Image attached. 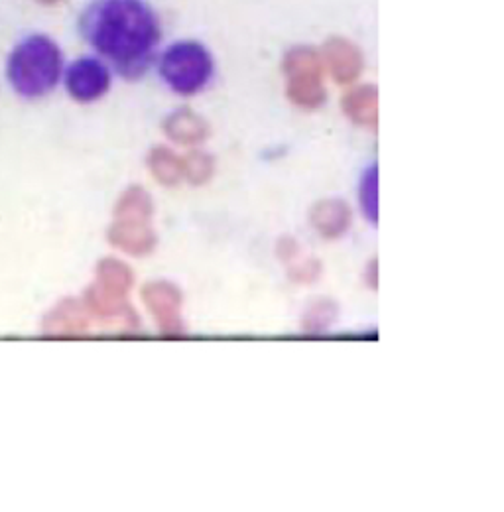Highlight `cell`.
Masks as SVG:
<instances>
[{"label": "cell", "mask_w": 504, "mask_h": 512, "mask_svg": "<svg viewBox=\"0 0 504 512\" xmlns=\"http://www.w3.org/2000/svg\"><path fill=\"white\" fill-rule=\"evenodd\" d=\"M333 312H335V310H333V306H331L329 302H321V304H317L314 312H310L308 327H310V329H317V327H321V320H325V323H329V321L333 320V316H335Z\"/></svg>", "instance_id": "18"}, {"label": "cell", "mask_w": 504, "mask_h": 512, "mask_svg": "<svg viewBox=\"0 0 504 512\" xmlns=\"http://www.w3.org/2000/svg\"><path fill=\"white\" fill-rule=\"evenodd\" d=\"M79 28L85 40L125 75H140L160 44V22L146 0H95Z\"/></svg>", "instance_id": "1"}, {"label": "cell", "mask_w": 504, "mask_h": 512, "mask_svg": "<svg viewBox=\"0 0 504 512\" xmlns=\"http://www.w3.org/2000/svg\"><path fill=\"white\" fill-rule=\"evenodd\" d=\"M142 302L158 323L160 331L178 335L184 331L182 321V292L178 286L166 280H154L144 284Z\"/></svg>", "instance_id": "5"}, {"label": "cell", "mask_w": 504, "mask_h": 512, "mask_svg": "<svg viewBox=\"0 0 504 512\" xmlns=\"http://www.w3.org/2000/svg\"><path fill=\"white\" fill-rule=\"evenodd\" d=\"M312 225L325 239H339L353 223L351 207L341 199H323L315 203L310 213Z\"/></svg>", "instance_id": "9"}, {"label": "cell", "mask_w": 504, "mask_h": 512, "mask_svg": "<svg viewBox=\"0 0 504 512\" xmlns=\"http://www.w3.org/2000/svg\"><path fill=\"white\" fill-rule=\"evenodd\" d=\"M109 241L126 255L146 256L156 249L158 237L152 223L140 221H113L109 229Z\"/></svg>", "instance_id": "7"}, {"label": "cell", "mask_w": 504, "mask_h": 512, "mask_svg": "<svg viewBox=\"0 0 504 512\" xmlns=\"http://www.w3.org/2000/svg\"><path fill=\"white\" fill-rule=\"evenodd\" d=\"M65 85L69 95L79 103H93L101 99L111 87V73L99 60L83 58L69 67Z\"/></svg>", "instance_id": "6"}, {"label": "cell", "mask_w": 504, "mask_h": 512, "mask_svg": "<svg viewBox=\"0 0 504 512\" xmlns=\"http://www.w3.org/2000/svg\"><path fill=\"white\" fill-rule=\"evenodd\" d=\"M154 215V203L150 193L140 186L128 188L117 201L115 207V221H140V223H152Z\"/></svg>", "instance_id": "14"}, {"label": "cell", "mask_w": 504, "mask_h": 512, "mask_svg": "<svg viewBox=\"0 0 504 512\" xmlns=\"http://www.w3.org/2000/svg\"><path fill=\"white\" fill-rule=\"evenodd\" d=\"M215 172V162L205 152H191L188 158H184V176L193 186H201L211 180Z\"/></svg>", "instance_id": "16"}, {"label": "cell", "mask_w": 504, "mask_h": 512, "mask_svg": "<svg viewBox=\"0 0 504 512\" xmlns=\"http://www.w3.org/2000/svg\"><path fill=\"white\" fill-rule=\"evenodd\" d=\"M160 73L172 91L195 95L213 75V58L207 48L197 42H178L164 52Z\"/></svg>", "instance_id": "3"}, {"label": "cell", "mask_w": 504, "mask_h": 512, "mask_svg": "<svg viewBox=\"0 0 504 512\" xmlns=\"http://www.w3.org/2000/svg\"><path fill=\"white\" fill-rule=\"evenodd\" d=\"M378 176L377 168H371L367 172V176L361 182V205L363 211L367 213V217L377 223L378 219V192H377Z\"/></svg>", "instance_id": "17"}, {"label": "cell", "mask_w": 504, "mask_h": 512, "mask_svg": "<svg viewBox=\"0 0 504 512\" xmlns=\"http://www.w3.org/2000/svg\"><path fill=\"white\" fill-rule=\"evenodd\" d=\"M323 60L337 83H353L363 71V56L355 44L331 38L323 48Z\"/></svg>", "instance_id": "8"}, {"label": "cell", "mask_w": 504, "mask_h": 512, "mask_svg": "<svg viewBox=\"0 0 504 512\" xmlns=\"http://www.w3.org/2000/svg\"><path fill=\"white\" fill-rule=\"evenodd\" d=\"M134 284V274L125 262L117 258H103L97 266L95 286L107 294L126 298Z\"/></svg>", "instance_id": "13"}, {"label": "cell", "mask_w": 504, "mask_h": 512, "mask_svg": "<svg viewBox=\"0 0 504 512\" xmlns=\"http://www.w3.org/2000/svg\"><path fill=\"white\" fill-rule=\"evenodd\" d=\"M89 329V312L75 300H65L44 320V331L52 335H75Z\"/></svg>", "instance_id": "11"}, {"label": "cell", "mask_w": 504, "mask_h": 512, "mask_svg": "<svg viewBox=\"0 0 504 512\" xmlns=\"http://www.w3.org/2000/svg\"><path fill=\"white\" fill-rule=\"evenodd\" d=\"M148 168L154 180L164 186H176L184 178V160L166 146H158L150 152Z\"/></svg>", "instance_id": "15"}, {"label": "cell", "mask_w": 504, "mask_h": 512, "mask_svg": "<svg viewBox=\"0 0 504 512\" xmlns=\"http://www.w3.org/2000/svg\"><path fill=\"white\" fill-rule=\"evenodd\" d=\"M164 132L178 144H197L209 136V125L197 113L180 109L164 121Z\"/></svg>", "instance_id": "12"}, {"label": "cell", "mask_w": 504, "mask_h": 512, "mask_svg": "<svg viewBox=\"0 0 504 512\" xmlns=\"http://www.w3.org/2000/svg\"><path fill=\"white\" fill-rule=\"evenodd\" d=\"M42 2H48V4H52V2H58V0H42Z\"/></svg>", "instance_id": "19"}, {"label": "cell", "mask_w": 504, "mask_h": 512, "mask_svg": "<svg viewBox=\"0 0 504 512\" xmlns=\"http://www.w3.org/2000/svg\"><path fill=\"white\" fill-rule=\"evenodd\" d=\"M62 52L46 36H30L16 46L8 60V81L22 97L48 95L62 75Z\"/></svg>", "instance_id": "2"}, {"label": "cell", "mask_w": 504, "mask_h": 512, "mask_svg": "<svg viewBox=\"0 0 504 512\" xmlns=\"http://www.w3.org/2000/svg\"><path fill=\"white\" fill-rule=\"evenodd\" d=\"M345 115L363 127H377L378 125V89L373 85H363L349 91L343 101Z\"/></svg>", "instance_id": "10"}, {"label": "cell", "mask_w": 504, "mask_h": 512, "mask_svg": "<svg viewBox=\"0 0 504 512\" xmlns=\"http://www.w3.org/2000/svg\"><path fill=\"white\" fill-rule=\"evenodd\" d=\"M288 75V97L294 105L317 109L325 101V87L321 79V58L312 48H296L284 60Z\"/></svg>", "instance_id": "4"}]
</instances>
